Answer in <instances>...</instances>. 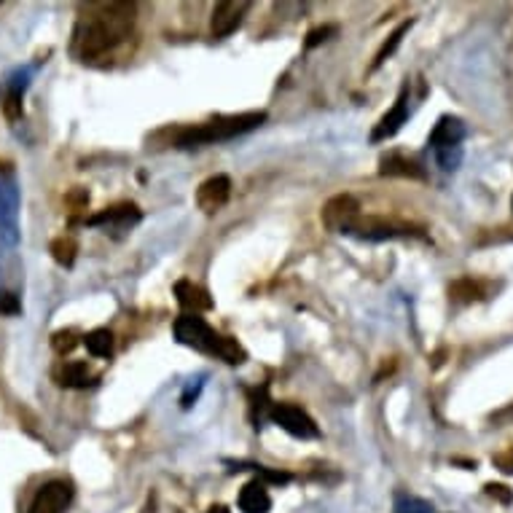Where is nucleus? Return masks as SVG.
<instances>
[{
  "label": "nucleus",
  "mask_w": 513,
  "mask_h": 513,
  "mask_svg": "<svg viewBox=\"0 0 513 513\" xmlns=\"http://www.w3.org/2000/svg\"><path fill=\"white\" fill-rule=\"evenodd\" d=\"M135 3H95L78 16L73 30V55L81 62H95L111 55L135 30Z\"/></svg>",
  "instance_id": "1"
},
{
  "label": "nucleus",
  "mask_w": 513,
  "mask_h": 513,
  "mask_svg": "<svg viewBox=\"0 0 513 513\" xmlns=\"http://www.w3.org/2000/svg\"><path fill=\"white\" fill-rule=\"evenodd\" d=\"M175 339L183 347L196 349V352L216 355L228 366H242L247 360V352L242 349V344L231 339V337H221L199 315H180L175 320Z\"/></svg>",
  "instance_id": "2"
},
{
  "label": "nucleus",
  "mask_w": 513,
  "mask_h": 513,
  "mask_svg": "<svg viewBox=\"0 0 513 513\" xmlns=\"http://www.w3.org/2000/svg\"><path fill=\"white\" fill-rule=\"evenodd\" d=\"M267 121V111H247V114L218 116L213 121H205L199 126H188L180 129L175 135V146L177 148H196V146H210V143H224L234 140L245 132L258 129Z\"/></svg>",
  "instance_id": "3"
},
{
  "label": "nucleus",
  "mask_w": 513,
  "mask_h": 513,
  "mask_svg": "<svg viewBox=\"0 0 513 513\" xmlns=\"http://www.w3.org/2000/svg\"><path fill=\"white\" fill-rule=\"evenodd\" d=\"M468 129L462 124V118L457 116H441L438 124L430 132L428 146L436 154V162L444 172H455L462 162V140H465Z\"/></svg>",
  "instance_id": "4"
},
{
  "label": "nucleus",
  "mask_w": 513,
  "mask_h": 513,
  "mask_svg": "<svg viewBox=\"0 0 513 513\" xmlns=\"http://www.w3.org/2000/svg\"><path fill=\"white\" fill-rule=\"evenodd\" d=\"M0 242H19V183L8 165H0Z\"/></svg>",
  "instance_id": "5"
},
{
  "label": "nucleus",
  "mask_w": 513,
  "mask_h": 513,
  "mask_svg": "<svg viewBox=\"0 0 513 513\" xmlns=\"http://www.w3.org/2000/svg\"><path fill=\"white\" fill-rule=\"evenodd\" d=\"M347 234L357 236V239H366V242H385V239H400V236L422 239L425 236L422 228L398 224V221H385V218H357Z\"/></svg>",
  "instance_id": "6"
},
{
  "label": "nucleus",
  "mask_w": 513,
  "mask_h": 513,
  "mask_svg": "<svg viewBox=\"0 0 513 513\" xmlns=\"http://www.w3.org/2000/svg\"><path fill=\"white\" fill-rule=\"evenodd\" d=\"M269 419H272L275 425H280L293 438L309 441V438H317V436H320L315 419H312L301 406H296V403H272Z\"/></svg>",
  "instance_id": "7"
},
{
  "label": "nucleus",
  "mask_w": 513,
  "mask_h": 513,
  "mask_svg": "<svg viewBox=\"0 0 513 513\" xmlns=\"http://www.w3.org/2000/svg\"><path fill=\"white\" fill-rule=\"evenodd\" d=\"M73 495H75V489H73L70 481H65V478L46 481L35 492L27 513H65L70 508V503H73Z\"/></svg>",
  "instance_id": "8"
},
{
  "label": "nucleus",
  "mask_w": 513,
  "mask_h": 513,
  "mask_svg": "<svg viewBox=\"0 0 513 513\" xmlns=\"http://www.w3.org/2000/svg\"><path fill=\"white\" fill-rule=\"evenodd\" d=\"M320 218H323V226L328 228V231H334V234H347V231L352 228V224L360 218V205H357L355 196L339 194V196H334V199L326 202Z\"/></svg>",
  "instance_id": "9"
},
{
  "label": "nucleus",
  "mask_w": 513,
  "mask_h": 513,
  "mask_svg": "<svg viewBox=\"0 0 513 513\" xmlns=\"http://www.w3.org/2000/svg\"><path fill=\"white\" fill-rule=\"evenodd\" d=\"M228 196H231V180H228V175H213V177H207L196 188V205L207 216H213L221 207H226Z\"/></svg>",
  "instance_id": "10"
},
{
  "label": "nucleus",
  "mask_w": 513,
  "mask_h": 513,
  "mask_svg": "<svg viewBox=\"0 0 513 513\" xmlns=\"http://www.w3.org/2000/svg\"><path fill=\"white\" fill-rule=\"evenodd\" d=\"M247 11H250L247 0H224V3H218L216 11H213V22H210L213 38H226V35H231L242 25V19H245Z\"/></svg>",
  "instance_id": "11"
},
{
  "label": "nucleus",
  "mask_w": 513,
  "mask_h": 513,
  "mask_svg": "<svg viewBox=\"0 0 513 513\" xmlns=\"http://www.w3.org/2000/svg\"><path fill=\"white\" fill-rule=\"evenodd\" d=\"M408 121V84H403V89H400L398 100H396V106H393V111L390 114H385L379 118V124L374 126V132H371V143H382V140H390L393 135H398L400 126Z\"/></svg>",
  "instance_id": "12"
},
{
  "label": "nucleus",
  "mask_w": 513,
  "mask_h": 513,
  "mask_svg": "<svg viewBox=\"0 0 513 513\" xmlns=\"http://www.w3.org/2000/svg\"><path fill=\"white\" fill-rule=\"evenodd\" d=\"M175 296L177 304L183 309H188V315H199V312H210L213 309V298L205 287L194 286L191 280H177L175 283Z\"/></svg>",
  "instance_id": "13"
},
{
  "label": "nucleus",
  "mask_w": 513,
  "mask_h": 513,
  "mask_svg": "<svg viewBox=\"0 0 513 513\" xmlns=\"http://www.w3.org/2000/svg\"><path fill=\"white\" fill-rule=\"evenodd\" d=\"M140 221V210L137 205L132 202H124V205H116V207H106L100 210L97 216H92L86 224L89 226H132Z\"/></svg>",
  "instance_id": "14"
},
{
  "label": "nucleus",
  "mask_w": 513,
  "mask_h": 513,
  "mask_svg": "<svg viewBox=\"0 0 513 513\" xmlns=\"http://www.w3.org/2000/svg\"><path fill=\"white\" fill-rule=\"evenodd\" d=\"M239 508L245 513H269L272 511V498L267 492V484L261 478H253L242 487L239 492Z\"/></svg>",
  "instance_id": "15"
},
{
  "label": "nucleus",
  "mask_w": 513,
  "mask_h": 513,
  "mask_svg": "<svg viewBox=\"0 0 513 513\" xmlns=\"http://www.w3.org/2000/svg\"><path fill=\"white\" fill-rule=\"evenodd\" d=\"M379 175L387 177H408V180H425V170L419 167V162L403 156V154H387L379 162Z\"/></svg>",
  "instance_id": "16"
},
{
  "label": "nucleus",
  "mask_w": 513,
  "mask_h": 513,
  "mask_svg": "<svg viewBox=\"0 0 513 513\" xmlns=\"http://www.w3.org/2000/svg\"><path fill=\"white\" fill-rule=\"evenodd\" d=\"M30 78V70H19L11 81H8V95H5V103H3V114L8 121H19L25 116L22 108V97H25V89H27V81Z\"/></svg>",
  "instance_id": "17"
},
{
  "label": "nucleus",
  "mask_w": 513,
  "mask_h": 513,
  "mask_svg": "<svg viewBox=\"0 0 513 513\" xmlns=\"http://www.w3.org/2000/svg\"><path fill=\"white\" fill-rule=\"evenodd\" d=\"M57 382L70 390H86L97 382V377H92L86 363H65L57 371Z\"/></svg>",
  "instance_id": "18"
},
{
  "label": "nucleus",
  "mask_w": 513,
  "mask_h": 513,
  "mask_svg": "<svg viewBox=\"0 0 513 513\" xmlns=\"http://www.w3.org/2000/svg\"><path fill=\"white\" fill-rule=\"evenodd\" d=\"M84 344L92 357H111L114 355V334L108 328H95L84 337Z\"/></svg>",
  "instance_id": "19"
},
{
  "label": "nucleus",
  "mask_w": 513,
  "mask_h": 513,
  "mask_svg": "<svg viewBox=\"0 0 513 513\" xmlns=\"http://www.w3.org/2000/svg\"><path fill=\"white\" fill-rule=\"evenodd\" d=\"M411 25H414V22H411V19H406V22H400L398 27H396L393 33H390V38H387V41L382 44V49L377 52V59H374V65H371V70H377V67H382V65H385L387 59H390V57H393V55H396V49H398L400 44H403V35H408V30H411Z\"/></svg>",
  "instance_id": "20"
},
{
  "label": "nucleus",
  "mask_w": 513,
  "mask_h": 513,
  "mask_svg": "<svg viewBox=\"0 0 513 513\" xmlns=\"http://www.w3.org/2000/svg\"><path fill=\"white\" fill-rule=\"evenodd\" d=\"M52 256H55V261H57L59 267H73L75 264V256H78V245H75V239L73 236H59L52 242Z\"/></svg>",
  "instance_id": "21"
},
{
  "label": "nucleus",
  "mask_w": 513,
  "mask_h": 513,
  "mask_svg": "<svg viewBox=\"0 0 513 513\" xmlns=\"http://www.w3.org/2000/svg\"><path fill=\"white\" fill-rule=\"evenodd\" d=\"M231 465H236V468H250V470H256L258 473V478L267 484H287L293 476L286 473V470H269V468H264V465H245V462H231Z\"/></svg>",
  "instance_id": "22"
},
{
  "label": "nucleus",
  "mask_w": 513,
  "mask_h": 513,
  "mask_svg": "<svg viewBox=\"0 0 513 513\" xmlns=\"http://www.w3.org/2000/svg\"><path fill=\"white\" fill-rule=\"evenodd\" d=\"M78 334L73 331V328H67V331H57L55 337H52V347L57 349L59 355H65V352H73L75 347H78Z\"/></svg>",
  "instance_id": "23"
},
{
  "label": "nucleus",
  "mask_w": 513,
  "mask_h": 513,
  "mask_svg": "<svg viewBox=\"0 0 513 513\" xmlns=\"http://www.w3.org/2000/svg\"><path fill=\"white\" fill-rule=\"evenodd\" d=\"M396 513H433V506L419 498H398Z\"/></svg>",
  "instance_id": "24"
},
{
  "label": "nucleus",
  "mask_w": 513,
  "mask_h": 513,
  "mask_svg": "<svg viewBox=\"0 0 513 513\" xmlns=\"http://www.w3.org/2000/svg\"><path fill=\"white\" fill-rule=\"evenodd\" d=\"M331 35H337V25H323V27L312 30V33L307 35V49L320 46V44H323V41H328Z\"/></svg>",
  "instance_id": "25"
},
{
  "label": "nucleus",
  "mask_w": 513,
  "mask_h": 513,
  "mask_svg": "<svg viewBox=\"0 0 513 513\" xmlns=\"http://www.w3.org/2000/svg\"><path fill=\"white\" fill-rule=\"evenodd\" d=\"M22 309V304H19V296L16 293H0V315H16Z\"/></svg>",
  "instance_id": "26"
},
{
  "label": "nucleus",
  "mask_w": 513,
  "mask_h": 513,
  "mask_svg": "<svg viewBox=\"0 0 513 513\" xmlns=\"http://www.w3.org/2000/svg\"><path fill=\"white\" fill-rule=\"evenodd\" d=\"M202 385H205V382H196V385H188V387H186V393H183V398H180L183 408H191V406H194V400L199 398V393H202Z\"/></svg>",
  "instance_id": "27"
},
{
  "label": "nucleus",
  "mask_w": 513,
  "mask_h": 513,
  "mask_svg": "<svg viewBox=\"0 0 513 513\" xmlns=\"http://www.w3.org/2000/svg\"><path fill=\"white\" fill-rule=\"evenodd\" d=\"M487 492H489L492 498H500L503 503H511L513 500L511 489H508V487H503V484H489V487H487Z\"/></svg>",
  "instance_id": "28"
},
{
  "label": "nucleus",
  "mask_w": 513,
  "mask_h": 513,
  "mask_svg": "<svg viewBox=\"0 0 513 513\" xmlns=\"http://www.w3.org/2000/svg\"><path fill=\"white\" fill-rule=\"evenodd\" d=\"M207 513H231V511H228L226 506H213Z\"/></svg>",
  "instance_id": "29"
},
{
  "label": "nucleus",
  "mask_w": 513,
  "mask_h": 513,
  "mask_svg": "<svg viewBox=\"0 0 513 513\" xmlns=\"http://www.w3.org/2000/svg\"><path fill=\"white\" fill-rule=\"evenodd\" d=\"M511 207H513V202H511Z\"/></svg>",
  "instance_id": "30"
}]
</instances>
